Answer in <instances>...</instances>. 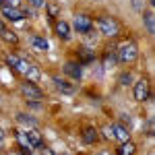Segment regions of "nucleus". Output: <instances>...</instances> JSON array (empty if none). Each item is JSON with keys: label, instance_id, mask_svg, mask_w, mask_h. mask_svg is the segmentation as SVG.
Returning <instances> with one entry per match:
<instances>
[{"label": "nucleus", "instance_id": "nucleus-22", "mask_svg": "<svg viewBox=\"0 0 155 155\" xmlns=\"http://www.w3.org/2000/svg\"><path fill=\"white\" fill-rule=\"evenodd\" d=\"M58 6H56V4H48V12H50V17H56V15H58Z\"/></svg>", "mask_w": 155, "mask_h": 155}, {"label": "nucleus", "instance_id": "nucleus-3", "mask_svg": "<svg viewBox=\"0 0 155 155\" xmlns=\"http://www.w3.org/2000/svg\"><path fill=\"white\" fill-rule=\"evenodd\" d=\"M21 93H23L27 99H31V101H39V99H44L41 89H39L35 83H31V81H25V83H21Z\"/></svg>", "mask_w": 155, "mask_h": 155}, {"label": "nucleus", "instance_id": "nucleus-24", "mask_svg": "<svg viewBox=\"0 0 155 155\" xmlns=\"http://www.w3.org/2000/svg\"><path fill=\"white\" fill-rule=\"evenodd\" d=\"M27 68H29V64H27L25 60H21V62H19V66H17V71L23 72V74H25V71H27Z\"/></svg>", "mask_w": 155, "mask_h": 155}, {"label": "nucleus", "instance_id": "nucleus-28", "mask_svg": "<svg viewBox=\"0 0 155 155\" xmlns=\"http://www.w3.org/2000/svg\"><path fill=\"white\" fill-rule=\"evenodd\" d=\"M2 29H4V23H2V21H0V31H2Z\"/></svg>", "mask_w": 155, "mask_h": 155}, {"label": "nucleus", "instance_id": "nucleus-20", "mask_svg": "<svg viewBox=\"0 0 155 155\" xmlns=\"http://www.w3.org/2000/svg\"><path fill=\"white\" fill-rule=\"evenodd\" d=\"M6 62L11 64V66L15 68V71H17V66H19V62H21V58H19V56H15V54H8V58H6Z\"/></svg>", "mask_w": 155, "mask_h": 155}, {"label": "nucleus", "instance_id": "nucleus-25", "mask_svg": "<svg viewBox=\"0 0 155 155\" xmlns=\"http://www.w3.org/2000/svg\"><path fill=\"white\" fill-rule=\"evenodd\" d=\"M39 151H41V155H56L54 151H52V149H48V147H44V145L39 147Z\"/></svg>", "mask_w": 155, "mask_h": 155}, {"label": "nucleus", "instance_id": "nucleus-8", "mask_svg": "<svg viewBox=\"0 0 155 155\" xmlns=\"http://www.w3.org/2000/svg\"><path fill=\"white\" fill-rule=\"evenodd\" d=\"M56 33H58V37H62V39H71V25L66 23V21H58Z\"/></svg>", "mask_w": 155, "mask_h": 155}, {"label": "nucleus", "instance_id": "nucleus-7", "mask_svg": "<svg viewBox=\"0 0 155 155\" xmlns=\"http://www.w3.org/2000/svg\"><path fill=\"white\" fill-rule=\"evenodd\" d=\"M112 132H114V139H118L120 143H124V141H130V132L126 130L124 126H112Z\"/></svg>", "mask_w": 155, "mask_h": 155}, {"label": "nucleus", "instance_id": "nucleus-4", "mask_svg": "<svg viewBox=\"0 0 155 155\" xmlns=\"http://www.w3.org/2000/svg\"><path fill=\"white\" fill-rule=\"evenodd\" d=\"M134 99H137V101L149 99V81H147V79H141V81L134 83Z\"/></svg>", "mask_w": 155, "mask_h": 155}, {"label": "nucleus", "instance_id": "nucleus-29", "mask_svg": "<svg viewBox=\"0 0 155 155\" xmlns=\"http://www.w3.org/2000/svg\"><path fill=\"white\" fill-rule=\"evenodd\" d=\"M0 8H2V0H0Z\"/></svg>", "mask_w": 155, "mask_h": 155}, {"label": "nucleus", "instance_id": "nucleus-27", "mask_svg": "<svg viewBox=\"0 0 155 155\" xmlns=\"http://www.w3.org/2000/svg\"><path fill=\"white\" fill-rule=\"evenodd\" d=\"M2 147H4V130L0 128V149H2Z\"/></svg>", "mask_w": 155, "mask_h": 155}, {"label": "nucleus", "instance_id": "nucleus-14", "mask_svg": "<svg viewBox=\"0 0 155 155\" xmlns=\"http://www.w3.org/2000/svg\"><path fill=\"white\" fill-rule=\"evenodd\" d=\"M0 37H2L4 41H8V44H17V41H19V37H17V33H15V31H8L6 27H4V29L0 31Z\"/></svg>", "mask_w": 155, "mask_h": 155}, {"label": "nucleus", "instance_id": "nucleus-17", "mask_svg": "<svg viewBox=\"0 0 155 155\" xmlns=\"http://www.w3.org/2000/svg\"><path fill=\"white\" fill-rule=\"evenodd\" d=\"M33 50H37V52H46L48 50V41L44 39V37H33Z\"/></svg>", "mask_w": 155, "mask_h": 155}, {"label": "nucleus", "instance_id": "nucleus-11", "mask_svg": "<svg viewBox=\"0 0 155 155\" xmlns=\"http://www.w3.org/2000/svg\"><path fill=\"white\" fill-rule=\"evenodd\" d=\"M25 137H27V141H29L31 147H41V134H39L37 130H27Z\"/></svg>", "mask_w": 155, "mask_h": 155}, {"label": "nucleus", "instance_id": "nucleus-12", "mask_svg": "<svg viewBox=\"0 0 155 155\" xmlns=\"http://www.w3.org/2000/svg\"><path fill=\"white\" fill-rule=\"evenodd\" d=\"M54 83H56V87H58L62 93H72V91H74V87H72V85L68 83L66 79H60V77H56V79H54Z\"/></svg>", "mask_w": 155, "mask_h": 155}, {"label": "nucleus", "instance_id": "nucleus-21", "mask_svg": "<svg viewBox=\"0 0 155 155\" xmlns=\"http://www.w3.org/2000/svg\"><path fill=\"white\" fill-rule=\"evenodd\" d=\"M27 2H29L33 8H44V6H46V0H27Z\"/></svg>", "mask_w": 155, "mask_h": 155}, {"label": "nucleus", "instance_id": "nucleus-26", "mask_svg": "<svg viewBox=\"0 0 155 155\" xmlns=\"http://www.w3.org/2000/svg\"><path fill=\"white\" fill-rule=\"evenodd\" d=\"M106 137H107V139H114V132H112V126H107V128H106Z\"/></svg>", "mask_w": 155, "mask_h": 155}, {"label": "nucleus", "instance_id": "nucleus-1", "mask_svg": "<svg viewBox=\"0 0 155 155\" xmlns=\"http://www.w3.org/2000/svg\"><path fill=\"white\" fill-rule=\"evenodd\" d=\"M97 27H99V31L107 37H116L120 33V23L114 19V17H99V21H97Z\"/></svg>", "mask_w": 155, "mask_h": 155}, {"label": "nucleus", "instance_id": "nucleus-18", "mask_svg": "<svg viewBox=\"0 0 155 155\" xmlns=\"http://www.w3.org/2000/svg\"><path fill=\"white\" fill-rule=\"evenodd\" d=\"M116 56H114V54H110V52H107L106 56H104V66H106V68H110V66H114V64H116Z\"/></svg>", "mask_w": 155, "mask_h": 155}, {"label": "nucleus", "instance_id": "nucleus-2", "mask_svg": "<svg viewBox=\"0 0 155 155\" xmlns=\"http://www.w3.org/2000/svg\"><path fill=\"white\" fill-rule=\"evenodd\" d=\"M137 56H139L137 44H134V41H124L118 48V56H116V58H118L120 62H132V60H137Z\"/></svg>", "mask_w": 155, "mask_h": 155}, {"label": "nucleus", "instance_id": "nucleus-23", "mask_svg": "<svg viewBox=\"0 0 155 155\" xmlns=\"http://www.w3.org/2000/svg\"><path fill=\"white\" fill-rule=\"evenodd\" d=\"M130 81H132V77H130V74H128V72L120 77V83H122V85H130Z\"/></svg>", "mask_w": 155, "mask_h": 155}, {"label": "nucleus", "instance_id": "nucleus-19", "mask_svg": "<svg viewBox=\"0 0 155 155\" xmlns=\"http://www.w3.org/2000/svg\"><path fill=\"white\" fill-rule=\"evenodd\" d=\"M17 120H19V122H23V124H31V126H35V124H37V120L35 118H29L27 114H19Z\"/></svg>", "mask_w": 155, "mask_h": 155}, {"label": "nucleus", "instance_id": "nucleus-13", "mask_svg": "<svg viewBox=\"0 0 155 155\" xmlns=\"http://www.w3.org/2000/svg\"><path fill=\"white\" fill-rule=\"evenodd\" d=\"M25 77H27V81L37 83V81H39V77H41V72H39V68H37V66H31V64H29V68L25 71Z\"/></svg>", "mask_w": 155, "mask_h": 155}, {"label": "nucleus", "instance_id": "nucleus-9", "mask_svg": "<svg viewBox=\"0 0 155 155\" xmlns=\"http://www.w3.org/2000/svg\"><path fill=\"white\" fill-rule=\"evenodd\" d=\"M64 72L68 77H72V79H81V66L74 64V62H66L64 64Z\"/></svg>", "mask_w": 155, "mask_h": 155}, {"label": "nucleus", "instance_id": "nucleus-15", "mask_svg": "<svg viewBox=\"0 0 155 155\" xmlns=\"http://www.w3.org/2000/svg\"><path fill=\"white\" fill-rule=\"evenodd\" d=\"M83 139H85V143H95L97 139H99V134H97L95 128H85Z\"/></svg>", "mask_w": 155, "mask_h": 155}, {"label": "nucleus", "instance_id": "nucleus-16", "mask_svg": "<svg viewBox=\"0 0 155 155\" xmlns=\"http://www.w3.org/2000/svg\"><path fill=\"white\" fill-rule=\"evenodd\" d=\"M145 27H147V33H155V19H153V12H147L145 15Z\"/></svg>", "mask_w": 155, "mask_h": 155}, {"label": "nucleus", "instance_id": "nucleus-10", "mask_svg": "<svg viewBox=\"0 0 155 155\" xmlns=\"http://www.w3.org/2000/svg\"><path fill=\"white\" fill-rule=\"evenodd\" d=\"M137 153V147H134V143H130V141H124V143H120L118 147V155H134Z\"/></svg>", "mask_w": 155, "mask_h": 155}, {"label": "nucleus", "instance_id": "nucleus-6", "mask_svg": "<svg viewBox=\"0 0 155 155\" xmlns=\"http://www.w3.org/2000/svg\"><path fill=\"white\" fill-rule=\"evenodd\" d=\"M2 15L8 19V21H21L25 17L23 11H19V8H12V6H2Z\"/></svg>", "mask_w": 155, "mask_h": 155}, {"label": "nucleus", "instance_id": "nucleus-5", "mask_svg": "<svg viewBox=\"0 0 155 155\" xmlns=\"http://www.w3.org/2000/svg\"><path fill=\"white\" fill-rule=\"evenodd\" d=\"M74 27H77L79 33H89L91 27H93V21H91L87 15H77V17H74Z\"/></svg>", "mask_w": 155, "mask_h": 155}]
</instances>
